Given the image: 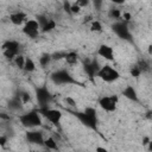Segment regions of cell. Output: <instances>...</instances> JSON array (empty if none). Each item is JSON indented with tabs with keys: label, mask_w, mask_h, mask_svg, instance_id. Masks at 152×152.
Wrapping results in <instances>:
<instances>
[{
	"label": "cell",
	"mask_w": 152,
	"mask_h": 152,
	"mask_svg": "<svg viewBox=\"0 0 152 152\" xmlns=\"http://www.w3.org/2000/svg\"><path fill=\"white\" fill-rule=\"evenodd\" d=\"M80 11H81V7H80L76 2L71 4V6H70V14H76V13H78Z\"/></svg>",
	"instance_id": "26"
},
{
	"label": "cell",
	"mask_w": 152,
	"mask_h": 152,
	"mask_svg": "<svg viewBox=\"0 0 152 152\" xmlns=\"http://www.w3.org/2000/svg\"><path fill=\"white\" fill-rule=\"evenodd\" d=\"M38 113L40 115H43L48 121H50L53 125L59 124L61 119H62V112L59 109H55V108H49V107H43L38 109Z\"/></svg>",
	"instance_id": "5"
},
{
	"label": "cell",
	"mask_w": 152,
	"mask_h": 152,
	"mask_svg": "<svg viewBox=\"0 0 152 152\" xmlns=\"http://www.w3.org/2000/svg\"><path fill=\"white\" fill-rule=\"evenodd\" d=\"M121 17H122V21H125V23H127V21H129L131 20V14L128 13V12H125L124 14H121Z\"/></svg>",
	"instance_id": "33"
},
{
	"label": "cell",
	"mask_w": 152,
	"mask_h": 152,
	"mask_svg": "<svg viewBox=\"0 0 152 152\" xmlns=\"http://www.w3.org/2000/svg\"><path fill=\"white\" fill-rule=\"evenodd\" d=\"M51 81L55 84H77V81L66 71V70H57L52 72Z\"/></svg>",
	"instance_id": "4"
},
{
	"label": "cell",
	"mask_w": 152,
	"mask_h": 152,
	"mask_svg": "<svg viewBox=\"0 0 152 152\" xmlns=\"http://www.w3.org/2000/svg\"><path fill=\"white\" fill-rule=\"evenodd\" d=\"M137 66L140 69V71L148 70V64H147V62H146V61H140V62H139V64H138Z\"/></svg>",
	"instance_id": "27"
},
{
	"label": "cell",
	"mask_w": 152,
	"mask_h": 152,
	"mask_svg": "<svg viewBox=\"0 0 152 152\" xmlns=\"http://www.w3.org/2000/svg\"><path fill=\"white\" fill-rule=\"evenodd\" d=\"M26 139L30 144H34V145H43L44 144L43 133L39 131H28L26 133Z\"/></svg>",
	"instance_id": "11"
},
{
	"label": "cell",
	"mask_w": 152,
	"mask_h": 152,
	"mask_svg": "<svg viewBox=\"0 0 152 152\" xmlns=\"http://www.w3.org/2000/svg\"><path fill=\"white\" fill-rule=\"evenodd\" d=\"M14 63H15V65H17L19 69H24L25 57H24L23 55H18V56H15V58H14Z\"/></svg>",
	"instance_id": "22"
},
{
	"label": "cell",
	"mask_w": 152,
	"mask_h": 152,
	"mask_svg": "<svg viewBox=\"0 0 152 152\" xmlns=\"http://www.w3.org/2000/svg\"><path fill=\"white\" fill-rule=\"evenodd\" d=\"M84 126L95 129L96 128V124H97V119H96V110L95 108L88 107L86 108L83 112H74L72 113Z\"/></svg>",
	"instance_id": "1"
},
{
	"label": "cell",
	"mask_w": 152,
	"mask_h": 152,
	"mask_svg": "<svg viewBox=\"0 0 152 152\" xmlns=\"http://www.w3.org/2000/svg\"><path fill=\"white\" fill-rule=\"evenodd\" d=\"M10 20L12 24L14 25H21L25 20H26V14L21 11H18V12H14L10 15Z\"/></svg>",
	"instance_id": "13"
},
{
	"label": "cell",
	"mask_w": 152,
	"mask_h": 152,
	"mask_svg": "<svg viewBox=\"0 0 152 152\" xmlns=\"http://www.w3.org/2000/svg\"><path fill=\"white\" fill-rule=\"evenodd\" d=\"M39 30H40V27H39V25H38V23H37L36 19L27 20L25 23L24 27H23V32L26 36H28L30 38H36L39 34Z\"/></svg>",
	"instance_id": "10"
},
{
	"label": "cell",
	"mask_w": 152,
	"mask_h": 152,
	"mask_svg": "<svg viewBox=\"0 0 152 152\" xmlns=\"http://www.w3.org/2000/svg\"><path fill=\"white\" fill-rule=\"evenodd\" d=\"M108 15L112 19H120L121 18V11L118 10V8H112V10H109Z\"/></svg>",
	"instance_id": "23"
},
{
	"label": "cell",
	"mask_w": 152,
	"mask_h": 152,
	"mask_svg": "<svg viewBox=\"0 0 152 152\" xmlns=\"http://www.w3.org/2000/svg\"><path fill=\"white\" fill-rule=\"evenodd\" d=\"M21 107H23V102H21V100H20L19 96L13 97V99L8 102V108H10L11 110H19V109H21Z\"/></svg>",
	"instance_id": "16"
},
{
	"label": "cell",
	"mask_w": 152,
	"mask_h": 152,
	"mask_svg": "<svg viewBox=\"0 0 152 152\" xmlns=\"http://www.w3.org/2000/svg\"><path fill=\"white\" fill-rule=\"evenodd\" d=\"M76 4L82 8L83 6H87V5L89 4V1H88V0H78V1H76Z\"/></svg>",
	"instance_id": "34"
},
{
	"label": "cell",
	"mask_w": 152,
	"mask_h": 152,
	"mask_svg": "<svg viewBox=\"0 0 152 152\" xmlns=\"http://www.w3.org/2000/svg\"><path fill=\"white\" fill-rule=\"evenodd\" d=\"M90 30L94 32H101L102 31V25L99 20H93L90 24Z\"/></svg>",
	"instance_id": "24"
},
{
	"label": "cell",
	"mask_w": 152,
	"mask_h": 152,
	"mask_svg": "<svg viewBox=\"0 0 152 152\" xmlns=\"http://www.w3.org/2000/svg\"><path fill=\"white\" fill-rule=\"evenodd\" d=\"M43 145H45V147H48L49 150H57V142L52 137H49V138L44 139Z\"/></svg>",
	"instance_id": "19"
},
{
	"label": "cell",
	"mask_w": 152,
	"mask_h": 152,
	"mask_svg": "<svg viewBox=\"0 0 152 152\" xmlns=\"http://www.w3.org/2000/svg\"><path fill=\"white\" fill-rule=\"evenodd\" d=\"M0 120H2V121H8V120H11V115L7 114V113L1 112V113H0Z\"/></svg>",
	"instance_id": "31"
},
{
	"label": "cell",
	"mask_w": 152,
	"mask_h": 152,
	"mask_svg": "<svg viewBox=\"0 0 152 152\" xmlns=\"http://www.w3.org/2000/svg\"><path fill=\"white\" fill-rule=\"evenodd\" d=\"M116 103H118V96L112 95V96H102L99 100V104L102 109L106 112H114L116 109Z\"/></svg>",
	"instance_id": "9"
},
{
	"label": "cell",
	"mask_w": 152,
	"mask_h": 152,
	"mask_svg": "<svg viewBox=\"0 0 152 152\" xmlns=\"http://www.w3.org/2000/svg\"><path fill=\"white\" fill-rule=\"evenodd\" d=\"M19 120L21 125L27 128H34L42 125V115L38 113V110H31L24 113L19 116Z\"/></svg>",
	"instance_id": "2"
},
{
	"label": "cell",
	"mask_w": 152,
	"mask_h": 152,
	"mask_svg": "<svg viewBox=\"0 0 152 152\" xmlns=\"http://www.w3.org/2000/svg\"><path fill=\"white\" fill-rule=\"evenodd\" d=\"M96 76L100 77L102 81L110 83V82L116 81L120 77V74H119V71L116 69L112 68L110 65H104V66H102V68L99 69Z\"/></svg>",
	"instance_id": "3"
},
{
	"label": "cell",
	"mask_w": 152,
	"mask_h": 152,
	"mask_svg": "<svg viewBox=\"0 0 152 152\" xmlns=\"http://www.w3.org/2000/svg\"><path fill=\"white\" fill-rule=\"evenodd\" d=\"M70 6H71V2H69V1H64V2H63V8H64V11H65L66 13H69V14H70Z\"/></svg>",
	"instance_id": "32"
},
{
	"label": "cell",
	"mask_w": 152,
	"mask_h": 152,
	"mask_svg": "<svg viewBox=\"0 0 152 152\" xmlns=\"http://www.w3.org/2000/svg\"><path fill=\"white\" fill-rule=\"evenodd\" d=\"M113 31L115 32V34L121 38V39H126V40H129L131 39V33H129V30H128V26H127V23L125 21H116L115 24H113Z\"/></svg>",
	"instance_id": "8"
},
{
	"label": "cell",
	"mask_w": 152,
	"mask_h": 152,
	"mask_svg": "<svg viewBox=\"0 0 152 152\" xmlns=\"http://www.w3.org/2000/svg\"><path fill=\"white\" fill-rule=\"evenodd\" d=\"M36 20H37V23H38L39 27L42 28V27H43V26H44V25H45V24L49 21V18H46L45 15H38Z\"/></svg>",
	"instance_id": "25"
},
{
	"label": "cell",
	"mask_w": 152,
	"mask_h": 152,
	"mask_svg": "<svg viewBox=\"0 0 152 152\" xmlns=\"http://www.w3.org/2000/svg\"><path fill=\"white\" fill-rule=\"evenodd\" d=\"M122 95H124L126 99L131 100V101H134V102H138V101H139L138 94H137L135 89H134L132 86H127V87L122 90Z\"/></svg>",
	"instance_id": "14"
},
{
	"label": "cell",
	"mask_w": 152,
	"mask_h": 152,
	"mask_svg": "<svg viewBox=\"0 0 152 152\" xmlns=\"http://www.w3.org/2000/svg\"><path fill=\"white\" fill-rule=\"evenodd\" d=\"M99 69H100V68L97 66V64H96L95 62H87V63L84 64V70H86V72L88 74L89 77L96 76Z\"/></svg>",
	"instance_id": "15"
},
{
	"label": "cell",
	"mask_w": 152,
	"mask_h": 152,
	"mask_svg": "<svg viewBox=\"0 0 152 152\" xmlns=\"http://www.w3.org/2000/svg\"><path fill=\"white\" fill-rule=\"evenodd\" d=\"M19 43L15 40H6L2 44V50H4V55L6 58L10 59H14L15 56L19 55Z\"/></svg>",
	"instance_id": "6"
},
{
	"label": "cell",
	"mask_w": 152,
	"mask_h": 152,
	"mask_svg": "<svg viewBox=\"0 0 152 152\" xmlns=\"http://www.w3.org/2000/svg\"><path fill=\"white\" fill-rule=\"evenodd\" d=\"M64 58H65L66 63L70 64V65L76 64L77 61H78V56H77V53H76V52H72V51H71V52H66Z\"/></svg>",
	"instance_id": "18"
},
{
	"label": "cell",
	"mask_w": 152,
	"mask_h": 152,
	"mask_svg": "<svg viewBox=\"0 0 152 152\" xmlns=\"http://www.w3.org/2000/svg\"><path fill=\"white\" fill-rule=\"evenodd\" d=\"M65 102L69 103V106H71V107H75V106H76V101L72 100L71 97H66V99H65Z\"/></svg>",
	"instance_id": "35"
},
{
	"label": "cell",
	"mask_w": 152,
	"mask_h": 152,
	"mask_svg": "<svg viewBox=\"0 0 152 152\" xmlns=\"http://www.w3.org/2000/svg\"><path fill=\"white\" fill-rule=\"evenodd\" d=\"M150 144H151L150 137H145V138L142 139V145H150Z\"/></svg>",
	"instance_id": "36"
},
{
	"label": "cell",
	"mask_w": 152,
	"mask_h": 152,
	"mask_svg": "<svg viewBox=\"0 0 152 152\" xmlns=\"http://www.w3.org/2000/svg\"><path fill=\"white\" fill-rule=\"evenodd\" d=\"M6 140H7V138H6V137L0 135V145H1V146H4V145L6 144Z\"/></svg>",
	"instance_id": "38"
},
{
	"label": "cell",
	"mask_w": 152,
	"mask_h": 152,
	"mask_svg": "<svg viewBox=\"0 0 152 152\" xmlns=\"http://www.w3.org/2000/svg\"><path fill=\"white\" fill-rule=\"evenodd\" d=\"M140 74H141V71H140V69L135 65V66H133L132 69H131V75L133 76V77H139L140 76Z\"/></svg>",
	"instance_id": "28"
},
{
	"label": "cell",
	"mask_w": 152,
	"mask_h": 152,
	"mask_svg": "<svg viewBox=\"0 0 152 152\" xmlns=\"http://www.w3.org/2000/svg\"><path fill=\"white\" fill-rule=\"evenodd\" d=\"M95 151H96V152H108V150L104 148V147H102V146H97V147L95 148Z\"/></svg>",
	"instance_id": "37"
},
{
	"label": "cell",
	"mask_w": 152,
	"mask_h": 152,
	"mask_svg": "<svg viewBox=\"0 0 152 152\" xmlns=\"http://www.w3.org/2000/svg\"><path fill=\"white\" fill-rule=\"evenodd\" d=\"M19 97H20V100H21V102H23V103H26V102L30 100V95H28L26 91L20 93V94H19Z\"/></svg>",
	"instance_id": "29"
},
{
	"label": "cell",
	"mask_w": 152,
	"mask_h": 152,
	"mask_svg": "<svg viewBox=\"0 0 152 152\" xmlns=\"http://www.w3.org/2000/svg\"><path fill=\"white\" fill-rule=\"evenodd\" d=\"M55 27H56V23H55V20L49 19V21L40 28V31H42V32H50V31H52Z\"/></svg>",
	"instance_id": "21"
},
{
	"label": "cell",
	"mask_w": 152,
	"mask_h": 152,
	"mask_svg": "<svg viewBox=\"0 0 152 152\" xmlns=\"http://www.w3.org/2000/svg\"><path fill=\"white\" fill-rule=\"evenodd\" d=\"M52 61V58H51V55L50 53H43L40 57H39V64H40V66H46V65H49V63Z\"/></svg>",
	"instance_id": "20"
},
{
	"label": "cell",
	"mask_w": 152,
	"mask_h": 152,
	"mask_svg": "<svg viewBox=\"0 0 152 152\" xmlns=\"http://www.w3.org/2000/svg\"><path fill=\"white\" fill-rule=\"evenodd\" d=\"M36 97L40 106L39 108H43V107H48V103L51 101L52 95L46 87H39L36 90Z\"/></svg>",
	"instance_id": "7"
},
{
	"label": "cell",
	"mask_w": 152,
	"mask_h": 152,
	"mask_svg": "<svg viewBox=\"0 0 152 152\" xmlns=\"http://www.w3.org/2000/svg\"><path fill=\"white\" fill-rule=\"evenodd\" d=\"M64 57H65V52H56V53L51 55L52 59H61V58H64Z\"/></svg>",
	"instance_id": "30"
},
{
	"label": "cell",
	"mask_w": 152,
	"mask_h": 152,
	"mask_svg": "<svg viewBox=\"0 0 152 152\" xmlns=\"http://www.w3.org/2000/svg\"><path fill=\"white\" fill-rule=\"evenodd\" d=\"M97 53L103 57L104 59H108V61H113L114 59V51L112 49V46L107 45V44H102L99 50H97Z\"/></svg>",
	"instance_id": "12"
},
{
	"label": "cell",
	"mask_w": 152,
	"mask_h": 152,
	"mask_svg": "<svg viewBox=\"0 0 152 152\" xmlns=\"http://www.w3.org/2000/svg\"><path fill=\"white\" fill-rule=\"evenodd\" d=\"M36 69V63L33 62L32 58L30 57H25V64H24V70L26 72H32Z\"/></svg>",
	"instance_id": "17"
}]
</instances>
